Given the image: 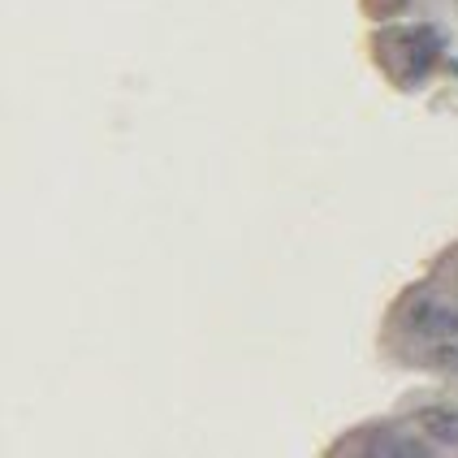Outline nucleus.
<instances>
[{
  "mask_svg": "<svg viewBox=\"0 0 458 458\" xmlns=\"http://www.w3.org/2000/svg\"><path fill=\"white\" fill-rule=\"evenodd\" d=\"M441 52H445V39H441V30L428 22L385 26L381 35H377V61H381V70L394 78L398 87L424 82V78L437 70Z\"/></svg>",
  "mask_w": 458,
  "mask_h": 458,
  "instance_id": "nucleus-1",
  "label": "nucleus"
},
{
  "mask_svg": "<svg viewBox=\"0 0 458 458\" xmlns=\"http://www.w3.org/2000/svg\"><path fill=\"white\" fill-rule=\"evenodd\" d=\"M351 450L372 458H424L428 454V441L407 433V428H398V424H385V428H368L363 441H351Z\"/></svg>",
  "mask_w": 458,
  "mask_h": 458,
  "instance_id": "nucleus-2",
  "label": "nucleus"
},
{
  "mask_svg": "<svg viewBox=\"0 0 458 458\" xmlns=\"http://www.w3.org/2000/svg\"><path fill=\"white\" fill-rule=\"evenodd\" d=\"M407 320L420 337H441V342H454L458 337V311L445 303H433V299H420L411 307Z\"/></svg>",
  "mask_w": 458,
  "mask_h": 458,
  "instance_id": "nucleus-3",
  "label": "nucleus"
},
{
  "mask_svg": "<svg viewBox=\"0 0 458 458\" xmlns=\"http://www.w3.org/2000/svg\"><path fill=\"white\" fill-rule=\"evenodd\" d=\"M415 428L441 445H458V407H424L415 415Z\"/></svg>",
  "mask_w": 458,
  "mask_h": 458,
  "instance_id": "nucleus-4",
  "label": "nucleus"
}]
</instances>
